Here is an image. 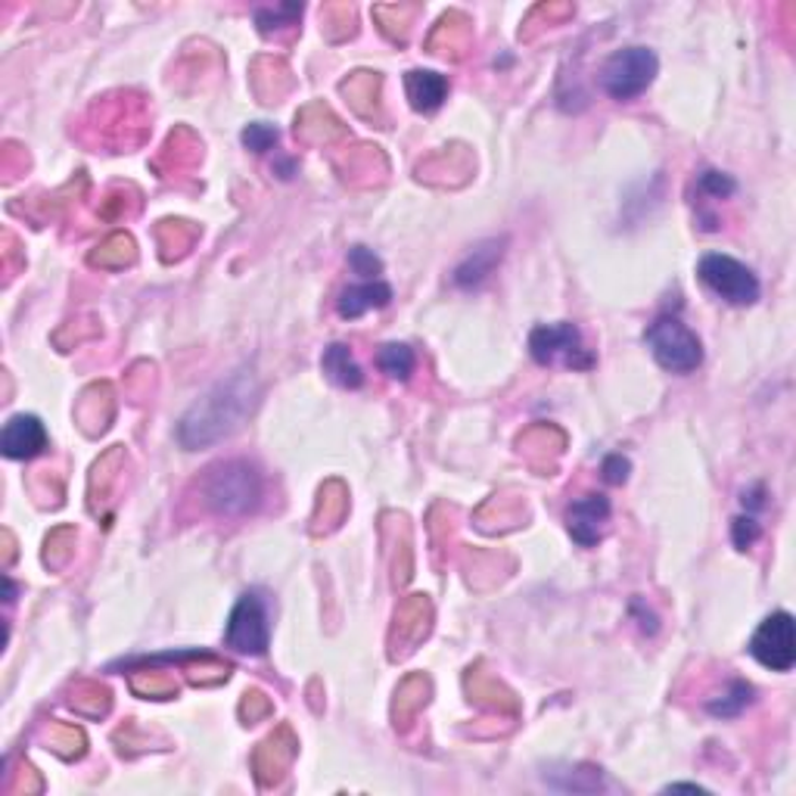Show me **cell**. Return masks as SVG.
<instances>
[{"label": "cell", "mask_w": 796, "mask_h": 796, "mask_svg": "<svg viewBox=\"0 0 796 796\" xmlns=\"http://www.w3.org/2000/svg\"><path fill=\"white\" fill-rule=\"evenodd\" d=\"M259 396H262L259 380L246 368L222 380V383H215L181 418V423H177V443L184 445L187 451H197V448H209V445L234 436L246 423V418L256 411Z\"/></svg>", "instance_id": "obj_1"}, {"label": "cell", "mask_w": 796, "mask_h": 796, "mask_svg": "<svg viewBox=\"0 0 796 796\" xmlns=\"http://www.w3.org/2000/svg\"><path fill=\"white\" fill-rule=\"evenodd\" d=\"M199 505L224 517V520H240L256 513L262 498H265V480L259 473V467L249 461H219V464L206 467L197 483Z\"/></svg>", "instance_id": "obj_2"}, {"label": "cell", "mask_w": 796, "mask_h": 796, "mask_svg": "<svg viewBox=\"0 0 796 796\" xmlns=\"http://www.w3.org/2000/svg\"><path fill=\"white\" fill-rule=\"evenodd\" d=\"M657 72H660V60L650 47H622L600 69V85L613 100L625 103V100L642 97L644 90L654 85Z\"/></svg>", "instance_id": "obj_3"}, {"label": "cell", "mask_w": 796, "mask_h": 796, "mask_svg": "<svg viewBox=\"0 0 796 796\" xmlns=\"http://www.w3.org/2000/svg\"><path fill=\"white\" fill-rule=\"evenodd\" d=\"M650 355L657 358V364L672 371V374H691L704 364V346L697 339V333L679 318H657L650 324V331L644 333Z\"/></svg>", "instance_id": "obj_4"}, {"label": "cell", "mask_w": 796, "mask_h": 796, "mask_svg": "<svg viewBox=\"0 0 796 796\" xmlns=\"http://www.w3.org/2000/svg\"><path fill=\"white\" fill-rule=\"evenodd\" d=\"M700 281L729 306H753L759 299V281L750 268L722 252H709L697 265Z\"/></svg>", "instance_id": "obj_5"}, {"label": "cell", "mask_w": 796, "mask_h": 796, "mask_svg": "<svg viewBox=\"0 0 796 796\" xmlns=\"http://www.w3.org/2000/svg\"><path fill=\"white\" fill-rule=\"evenodd\" d=\"M224 644L231 650H240L249 657H262L271 644V622H268V604L259 592H246L237 607L231 610Z\"/></svg>", "instance_id": "obj_6"}, {"label": "cell", "mask_w": 796, "mask_h": 796, "mask_svg": "<svg viewBox=\"0 0 796 796\" xmlns=\"http://www.w3.org/2000/svg\"><path fill=\"white\" fill-rule=\"evenodd\" d=\"M530 352L535 358V364L548 368L563 361L567 368L573 371H588L595 364V355L582 346V333L575 324H545V327H535L530 336Z\"/></svg>", "instance_id": "obj_7"}, {"label": "cell", "mask_w": 796, "mask_h": 796, "mask_svg": "<svg viewBox=\"0 0 796 796\" xmlns=\"http://www.w3.org/2000/svg\"><path fill=\"white\" fill-rule=\"evenodd\" d=\"M750 654L756 663L772 672H791L796 663V629L787 610H778L756 629L750 638Z\"/></svg>", "instance_id": "obj_8"}, {"label": "cell", "mask_w": 796, "mask_h": 796, "mask_svg": "<svg viewBox=\"0 0 796 796\" xmlns=\"http://www.w3.org/2000/svg\"><path fill=\"white\" fill-rule=\"evenodd\" d=\"M433 632V604L426 595H411L398 604L393 632H389V657L405 660L418 650V644L426 642Z\"/></svg>", "instance_id": "obj_9"}, {"label": "cell", "mask_w": 796, "mask_h": 796, "mask_svg": "<svg viewBox=\"0 0 796 796\" xmlns=\"http://www.w3.org/2000/svg\"><path fill=\"white\" fill-rule=\"evenodd\" d=\"M296 753H299V741H296V734H293L289 725H281V729L271 731L265 741L256 747V753H252L256 781L262 787H274L287 774L289 762L296 759Z\"/></svg>", "instance_id": "obj_10"}, {"label": "cell", "mask_w": 796, "mask_h": 796, "mask_svg": "<svg viewBox=\"0 0 796 796\" xmlns=\"http://www.w3.org/2000/svg\"><path fill=\"white\" fill-rule=\"evenodd\" d=\"M610 523V501L604 495H585L567 510V530L582 548H595Z\"/></svg>", "instance_id": "obj_11"}, {"label": "cell", "mask_w": 796, "mask_h": 796, "mask_svg": "<svg viewBox=\"0 0 796 796\" xmlns=\"http://www.w3.org/2000/svg\"><path fill=\"white\" fill-rule=\"evenodd\" d=\"M0 448L10 461H32L47 448V430L45 423L35 414H16L3 426L0 436Z\"/></svg>", "instance_id": "obj_12"}, {"label": "cell", "mask_w": 796, "mask_h": 796, "mask_svg": "<svg viewBox=\"0 0 796 796\" xmlns=\"http://www.w3.org/2000/svg\"><path fill=\"white\" fill-rule=\"evenodd\" d=\"M517 445H520V455L530 461V467L548 473V470H554V461L560 458V451L567 448V436L551 423H535L520 436Z\"/></svg>", "instance_id": "obj_13"}, {"label": "cell", "mask_w": 796, "mask_h": 796, "mask_svg": "<svg viewBox=\"0 0 796 796\" xmlns=\"http://www.w3.org/2000/svg\"><path fill=\"white\" fill-rule=\"evenodd\" d=\"M112 414H115V396H112L110 383H94L88 386L78 405H75V421L82 426L85 436H100L107 433Z\"/></svg>", "instance_id": "obj_14"}, {"label": "cell", "mask_w": 796, "mask_h": 796, "mask_svg": "<svg viewBox=\"0 0 796 796\" xmlns=\"http://www.w3.org/2000/svg\"><path fill=\"white\" fill-rule=\"evenodd\" d=\"M296 137L302 144H311V147H321V144L327 147V144H336V140L346 137V125L333 115L331 107L309 103L296 115Z\"/></svg>", "instance_id": "obj_15"}, {"label": "cell", "mask_w": 796, "mask_h": 796, "mask_svg": "<svg viewBox=\"0 0 796 796\" xmlns=\"http://www.w3.org/2000/svg\"><path fill=\"white\" fill-rule=\"evenodd\" d=\"M470 38H473L470 20H467L464 13L451 10L433 28L430 41H426V50L436 53V57H445V60H464L467 50H470Z\"/></svg>", "instance_id": "obj_16"}, {"label": "cell", "mask_w": 796, "mask_h": 796, "mask_svg": "<svg viewBox=\"0 0 796 796\" xmlns=\"http://www.w3.org/2000/svg\"><path fill=\"white\" fill-rule=\"evenodd\" d=\"M470 172H473V156L461 144L443 147L418 165V177L426 184H455L451 175H458V181H467Z\"/></svg>", "instance_id": "obj_17"}, {"label": "cell", "mask_w": 796, "mask_h": 796, "mask_svg": "<svg viewBox=\"0 0 796 796\" xmlns=\"http://www.w3.org/2000/svg\"><path fill=\"white\" fill-rule=\"evenodd\" d=\"M464 685L467 694H470V704H476V707L488 709V712H508V716L520 712V704H517L513 691H508L498 679L486 675L480 666L467 672Z\"/></svg>", "instance_id": "obj_18"}, {"label": "cell", "mask_w": 796, "mask_h": 796, "mask_svg": "<svg viewBox=\"0 0 796 796\" xmlns=\"http://www.w3.org/2000/svg\"><path fill=\"white\" fill-rule=\"evenodd\" d=\"M380 85H383L380 72L361 69V72H352V75L339 85V90H343V97L349 100V107H352L361 119H368V122H383V110H380Z\"/></svg>", "instance_id": "obj_19"}, {"label": "cell", "mask_w": 796, "mask_h": 796, "mask_svg": "<svg viewBox=\"0 0 796 796\" xmlns=\"http://www.w3.org/2000/svg\"><path fill=\"white\" fill-rule=\"evenodd\" d=\"M389 302H393V287L383 284V281H368V284L343 289L339 299H336V311H339V318L355 321V318H361L364 311L386 309Z\"/></svg>", "instance_id": "obj_20"}, {"label": "cell", "mask_w": 796, "mask_h": 796, "mask_svg": "<svg viewBox=\"0 0 796 796\" xmlns=\"http://www.w3.org/2000/svg\"><path fill=\"white\" fill-rule=\"evenodd\" d=\"M405 90H408V100L418 112H436L445 103V94H448V82L439 72H430V69H411L405 75Z\"/></svg>", "instance_id": "obj_21"}, {"label": "cell", "mask_w": 796, "mask_h": 796, "mask_svg": "<svg viewBox=\"0 0 796 796\" xmlns=\"http://www.w3.org/2000/svg\"><path fill=\"white\" fill-rule=\"evenodd\" d=\"M349 513V492L339 480H331L324 483L321 492H318V508H314V517H311V532L314 535H324V532H333Z\"/></svg>", "instance_id": "obj_22"}, {"label": "cell", "mask_w": 796, "mask_h": 796, "mask_svg": "<svg viewBox=\"0 0 796 796\" xmlns=\"http://www.w3.org/2000/svg\"><path fill=\"white\" fill-rule=\"evenodd\" d=\"M501 256H505V240H486L483 246H476L464 262L455 268V284L464 289L483 284L495 271V265L501 262Z\"/></svg>", "instance_id": "obj_23"}, {"label": "cell", "mask_w": 796, "mask_h": 796, "mask_svg": "<svg viewBox=\"0 0 796 796\" xmlns=\"http://www.w3.org/2000/svg\"><path fill=\"white\" fill-rule=\"evenodd\" d=\"M430 679L423 675V672H414V675H408L396 691V704H393V719H396V729H408L414 719H418V712H421L426 704H430Z\"/></svg>", "instance_id": "obj_24"}, {"label": "cell", "mask_w": 796, "mask_h": 796, "mask_svg": "<svg viewBox=\"0 0 796 796\" xmlns=\"http://www.w3.org/2000/svg\"><path fill=\"white\" fill-rule=\"evenodd\" d=\"M252 88H256L262 103H277L293 88L289 69L281 60H274V57H259L252 63Z\"/></svg>", "instance_id": "obj_25"}, {"label": "cell", "mask_w": 796, "mask_h": 796, "mask_svg": "<svg viewBox=\"0 0 796 796\" xmlns=\"http://www.w3.org/2000/svg\"><path fill=\"white\" fill-rule=\"evenodd\" d=\"M321 368L324 374L331 376L336 386H346V389H358L364 383V371L361 364L355 361L352 349L346 343H333L324 349V358H321Z\"/></svg>", "instance_id": "obj_26"}, {"label": "cell", "mask_w": 796, "mask_h": 796, "mask_svg": "<svg viewBox=\"0 0 796 796\" xmlns=\"http://www.w3.org/2000/svg\"><path fill=\"white\" fill-rule=\"evenodd\" d=\"M197 224L181 222V219H165V222H159V227H156V240H159V249H162V259L165 262H175L181 256H187L190 246L197 244Z\"/></svg>", "instance_id": "obj_27"}, {"label": "cell", "mask_w": 796, "mask_h": 796, "mask_svg": "<svg viewBox=\"0 0 796 796\" xmlns=\"http://www.w3.org/2000/svg\"><path fill=\"white\" fill-rule=\"evenodd\" d=\"M346 181H352V184H376V181H383L386 172H389V162H386V156L380 153V147H355L349 159H346Z\"/></svg>", "instance_id": "obj_28"}, {"label": "cell", "mask_w": 796, "mask_h": 796, "mask_svg": "<svg viewBox=\"0 0 796 796\" xmlns=\"http://www.w3.org/2000/svg\"><path fill=\"white\" fill-rule=\"evenodd\" d=\"M125 464V448L122 445H115L110 448L94 470H90V486H88V495H90V510H97V501L103 505L107 498H110L112 492V483L119 480V470Z\"/></svg>", "instance_id": "obj_29"}, {"label": "cell", "mask_w": 796, "mask_h": 796, "mask_svg": "<svg viewBox=\"0 0 796 796\" xmlns=\"http://www.w3.org/2000/svg\"><path fill=\"white\" fill-rule=\"evenodd\" d=\"M94 268H107V271H122L137 262V246H134L132 234H112L103 244L97 246L88 256Z\"/></svg>", "instance_id": "obj_30"}, {"label": "cell", "mask_w": 796, "mask_h": 796, "mask_svg": "<svg viewBox=\"0 0 796 796\" xmlns=\"http://www.w3.org/2000/svg\"><path fill=\"white\" fill-rule=\"evenodd\" d=\"M69 707L75 709L78 716H88V719H103L112 707L110 687H103L100 682H78L72 697H69Z\"/></svg>", "instance_id": "obj_31"}, {"label": "cell", "mask_w": 796, "mask_h": 796, "mask_svg": "<svg viewBox=\"0 0 796 796\" xmlns=\"http://www.w3.org/2000/svg\"><path fill=\"white\" fill-rule=\"evenodd\" d=\"M750 704H753V685L741 682V679H731L729 687H725L719 697H709L707 712L709 716H719V719H734V716H741Z\"/></svg>", "instance_id": "obj_32"}, {"label": "cell", "mask_w": 796, "mask_h": 796, "mask_svg": "<svg viewBox=\"0 0 796 796\" xmlns=\"http://www.w3.org/2000/svg\"><path fill=\"white\" fill-rule=\"evenodd\" d=\"M299 20H302V3H281V7H268L256 13L259 32L265 38H281V32L293 35L299 28Z\"/></svg>", "instance_id": "obj_33"}, {"label": "cell", "mask_w": 796, "mask_h": 796, "mask_svg": "<svg viewBox=\"0 0 796 796\" xmlns=\"http://www.w3.org/2000/svg\"><path fill=\"white\" fill-rule=\"evenodd\" d=\"M418 13V7H374V20L380 23V32L393 41V45H405L408 41V28H411V16Z\"/></svg>", "instance_id": "obj_34"}, {"label": "cell", "mask_w": 796, "mask_h": 796, "mask_svg": "<svg viewBox=\"0 0 796 796\" xmlns=\"http://www.w3.org/2000/svg\"><path fill=\"white\" fill-rule=\"evenodd\" d=\"M376 364H380V371L386 376H393L398 383H405L408 376L414 374L418 358H414V349H411V346H405V343H389V346H383V349L376 352Z\"/></svg>", "instance_id": "obj_35"}, {"label": "cell", "mask_w": 796, "mask_h": 796, "mask_svg": "<svg viewBox=\"0 0 796 796\" xmlns=\"http://www.w3.org/2000/svg\"><path fill=\"white\" fill-rule=\"evenodd\" d=\"M47 744H50V750L57 753V756H63V759H82L85 750H88V737H85V731L75 729V725H63V722L50 725V731H47Z\"/></svg>", "instance_id": "obj_36"}, {"label": "cell", "mask_w": 796, "mask_h": 796, "mask_svg": "<svg viewBox=\"0 0 796 796\" xmlns=\"http://www.w3.org/2000/svg\"><path fill=\"white\" fill-rule=\"evenodd\" d=\"M132 691L147 700H172L177 697V682L162 672H144V675H132Z\"/></svg>", "instance_id": "obj_37"}, {"label": "cell", "mask_w": 796, "mask_h": 796, "mask_svg": "<svg viewBox=\"0 0 796 796\" xmlns=\"http://www.w3.org/2000/svg\"><path fill=\"white\" fill-rule=\"evenodd\" d=\"M72 548H75V530L72 526H60V530H53L47 535V551H45V560L50 567H66L69 557H72Z\"/></svg>", "instance_id": "obj_38"}, {"label": "cell", "mask_w": 796, "mask_h": 796, "mask_svg": "<svg viewBox=\"0 0 796 796\" xmlns=\"http://www.w3.org/2000/svg\"><path fill=\"white\" fill-rule=\"evenodd\" d=\"M277 128L274 125H265V122H252L244 128V147L252 150V153H268L274 144H277Z\"/></svg>", "instance_id": "obj_39"}, {"label": "cell", "mask_w": 796, "mask_h": 796, "mask_svg": "<svg viewBox=\"0 0 796 796\" xmlns=\"http://www.w3.org/2000/svg\"><path fill=\"white\" fill-rule=\"evenodd\" d=\"M349 268H352L355 274H361V277H376L380 271H383V262L374 256V249H368V246H352L349 249Z\"/></svg>", "instance_id": "obj_40"}, {"label": "cell", "mask_w": 796, "mask_h": 796, "mask_svg": "<svg viewBox=\"0 0 796 796\" xmlns=\"http://www.w3.org/2000/svg\"><path fill=\"white\" fill-rule=\"evenodd\" d=\"M265 716H271V700H268L262 691H246L244 704H240V719H244L246 725H252V722H259Z\"/></svg>", "instance_id": "obj_41"}, {"label": "cell", "mask_w": 796, "mask_h": 796, "mask_svg": "<svg viewBox=\"0 0 796 796\" xmlns=\"http://www.w3.org/2000/svg\"><path fill=\"white\" fill-rule=\"evenodd\" d=\"M697 184H700V190H704V194H709V197H716V199L731 197V194L737 190L734 177L722 175V172H704Z\"/></svg>", "instance_id": "obj_42"}, {"label": "cell", "mask_w": 796, "mask_h": 796, "mask_svg": "<svg viewBox=\"0 0 796 796\" xmlns=\"http://www.w3.org/2000/svg\"><path fill=\"white\" fill-rule=\"evenodd\" d=\"M731 538H734V545H737L741 551H747L753 542L759 538V523H756L753 517H737V520L731 523Z\"/></svg>", "instance_id": "obj_43"}, {"label": "cell", "mask_w": 796, "mask_h": 796, "mask_svg": "<svg viewBox=\"0 0 796 796\" xmlns=\"http://www.w3.org/2000/svg\"><path fill=\"white\" fill-rule=\"evenodd\" d=\"M629 458H622V455H610V458H604V467H600V473H604V480L610 483V486H622L625 480H629Z\"/></svg>", "instance_id": "obj_44"}, {"label": "cell", "mask_w": 796, "mask_h": 796, "mask_svg": "<svg viewBox=\"0 0 796 796\" xmlns=\"http://www.w3.org/2000/svg\"><path fill=\"white\" fill-rule=\"evenodd\" d=\"M762 495H766V488H762V486H756V488H750V492H744V505H750L753 510L762 508V505H766V501H762Z\"/></svg>", "instance_id": "obj_45"}, {"label": "cell", "mask_w": 796, "mask_h": 796, "mask_svg": "<svg viewBox=\"0 0 796 796\" xmlns=\"http://www.w3.org/2000/svg\"><path fill=\"white\" fill-rule=\"evenodd\" d=\"M666 791H697V794H707V787H700V784H669Z\"/></svg>", "instance_id": "obj_46"}]
</instances>
